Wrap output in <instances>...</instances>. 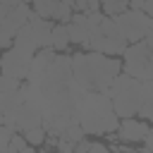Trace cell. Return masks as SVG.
I'll list each match as a JSON object with an SVG mask.
<instances>
[{
  "mask_svg": "<svg viewBox=\"0 0 153 153\" xmlns=\"http://www.w3.org/2000/svg\"><path fill=\"white\" fill-rule=\"evenodd\" d=\"M76 122L81 124L86 136H105L117 129L120 117L115 115L105 91H86L76 105Z\"/></svg>",
  "mask_w": 153,
  "mask_h": 153,
  "instance_id": "7a4b0ae2",
  "label": "cell"
},
{
  "mask_svg": "<svg viewBox=\"0 0 153 153\" xmlns=\"http://www.w3.org/2000/svg\"><path fill=\"white\" fill-rule=\"evenodd\" d=\"M24 139H26L29 146L38 148V146L45 141V129H43V124H41V127H31V129H26V131H24Z\"/></svg>",
  "mask_w": 153,
  "mask_h": 153,
  "instance_id": "ac0fdd59",
  "label": "cell"
},
{
  "mask_svg": "<svg viewBox=\"0 0 153 153\" xmlns=\"http://www.w3.org/2000/svg\"><path fill=\"white\" fill-rule=\"evenodd\" d=\"M67 45H69L67 26H65L62 22H55L53 29H50V48L57 50V53H62V50H67Z\"/></svg>",
  "mask_w": 153,
  "mask_h": 153,
  "instance_id": "9a60e30c",
  "label": "cell"
},
{
  "mask_svg": "<svg viewBox=\"0 0 153 153\" xmlns=\"http://www.w3.org/2000/svg\"><path fill=\"white\" fill-rule=\"evenodd\" d=\"M112 19H115V24H117V29H120V33L124 36L127 43L141 41V38H146V36L153 31V19H151V14H143L141 10L127 7L124 12L115 14Z\"/></svg>",
  "mask_w": 153,
  "mask_h": 153,
  "instance_id": "8992f818",
  "label": "cell"
},
{
  "mask_svg": "<svg viewBox=\"0 0 153 153\" xmlns=\"http://www.w3.org/2000/svg\"><path fill=\"white\" fill-rule=\"evenodd\" d=\"M29 65H31V55L24 53V50H19V48H14V45L5 48L2 55H0V74L12 76L17 81H24L26 79Z\"/></svg>",
  "mask_w": 153,
  "mask_h": 153,
  "instance_id": "52a82bcc",
  "label": "cell"
},
{
  "mask_svg": "<svg viewBox=\"0 0 153 153\" xmlns=\"http://www.w3.org/2000/svg\"><path fill=\"white\" fill-rule=\"evenodd\" d=\"M31 10L38 14V17H43V19H50V14H53V7H55V0H31Z\"/></svg>",
  "mask_w": 153,
  "mask_h": 153,
  "instance_id": "d6986e66",
  "label": "cell"
},
{
  "mask_svg": "<svg viewBox=\"0 0 153 153\" xmlns=\"http://www.w3.org/2000/svg\"><path fill=\"white\" fill-rule=\"evenodd\" d=\"M88 151H93V153H108L110 148H108V143H103V141H88Z\"/></svg>",
  "mask_w": 153,
  "mask_h": 153,
  "instance_id": "7402d4cb",
  "label": "cell"
},
{
  "mask_svg": "<svg viewBox=\"0 0 153 153\" xmlns=\"http://www.w3.org/2000/svg\"><path fill=\"white\" fill-rule=\"evenodd\" d=\"M43 122V110L31 105V103H19L17 110H14V129L17 131H26L31 127H41Z\"/></svg>",
  "mask_w": 153,
  "mask_h": 153,
  "instance_id": "9c48e42d",
  "label": "cell"
},
{
  "mask_svg": "<svg viewBox=\"0 0 153 153\" xmlns=\"http://www.w3.org/2000/svg\"><path fill=\"white\" fill-rule=\"evenodd\" d=\"M84 48L117 57V55H122V50L127 48V41H124V36L120 33L115 19L108 17V14H103V19L91 29V36H88V41H86Z\"/></svg>",
  "mask_w": 153,
  "mask_h": 153,
  "instance_id": "5b68a950",
  "label": "cell"
},
{
  "mask_svg": "<svg viewBox=\"0 0 153 153\" xmlns=\"http://www.w3.org/2000/svg\"><path fill=\"white\" fill-rule=\"evenodd\" d=\"M0 50H5V48H2V45H0Z\"/></svg>",
  "mask_w": 153,
  "mask_h": 153,
  "instance_id": "cb8c5ba5",
  "label": "cell"
},
{
  "mask_svg": "<svg viewBox=\"0 0 153 153\" xmlns=\"http://www.w3.org/2000/svg\"><path fill=\"white\" fill-rule=\"evenodd\" d=\"M67 26V36H69V43H76V45H86L88 36H91V24H88V17L86 12H72L69 22L65 24Z\"/></svg>",
  "mask_w": 153,
  "mask_h": 153,
  "instance_id": "30bf717a",
  "label": "cell"
},
{
  "mask_svg": "<svg viewBox=\"0 0 153 153\" xmlns=\"http://www.w3.org/2000/svg\"><path fill=\"white\" fill-rule=\"evenodd\" d=\"M141 86H143V81L129 76L124 72H120L110 81V86L105 88V93H108V98H110L112 110H115L117 117H131V115H136L139 98H141Z\"/></svg>",
  "mask_w": 153,
  "mask_h": 153,
  "instance_id": "3957f363",
  "label": "cell"
},
{
  "mask_svg": "<svg viewBox=\"0 0 153 153\" xmlns=\"http://www.w3.org/2000/svg\"><path fill=\"white\" fill-rule=\"evenodd\" d=\"M14 131L17 129H12V127H7V124L0 122V153H7V143H10V136Z\"/></svg>",
  "mask_w": 153,
  "mask_h": 153,
  "instance_id": "ffe728a7",
  "label": "cell"
},
{
  "mask_svg": "<svg viewBox=\"0 0 153 153\" xmlns=\"http://www.w3.org/2000/svg\"><path fill=\"white\" fill-rule=\"evenodd\" d=\"M19 84H22V81H17V79H12V76L0 74V91H14V88H19Z\"/></svg>",
  "mask_w": 153,
  "mask_h": 153,
  "instance_id": "44dd1931",
  "label": "cell"
},
{
  "mask_svg": "<svg viewBox=\"0 0 153 153\" xmlns=\"http://www.w3.org/2000/svg\"><path fill=\"white\" fill-rule=\"evenodd\" d=\"M12 45H14V48H19V50H24V53H29V55H33V53L38 50L36 38H33V33H31L29 24H22V26L14 31V36H12Z\"/></svg>",
  "mask_w": 153,
  "mask_h": 153,
  "instance_id": "4fadbf2b",
  "label": "cell"
},
{
  "mask_svg": "<svg viewBox=\"0 0 153 153\" xmlns=\"http://www.w3.org/2000/svg\"><path fill=\"white\" fill-rule=\"evenodd\" d=\"M22 2H31V0H22Z\"/></svg>",
  "mask_w": 153,
  "mask_h": 153,
  "instance_id": "603a6c76",
  "label": "cell"
},
{
  "mask_svg": "<svg viewBox=\"0 0 153 153\" xmlns=\"http://www.w3.org/2000/svg\"><path fill=\"white\" fill-rule=\"evenodd\" d=\"M33 151V146H29L26 143V139H24V134H12L10 136V143H7V153H31Z\"/></svg>",
  "mask_w": 153,
  "mask_h": 153,
  "instance_id": "2e32d148",
  "label": "cell"
},
{
  "mask_svg": "<svg viewBox=\"0 0 153 153\" xmlns=\"http://www.w3.org/2000/svg\"><path fill=\"white\" fill-rule=\"evenodd\" d=\"M29 29H31V33H33V38H36V45L38 48H50V29H53V22L50 19H43V17H38L33 10H31V14H29Z\"/></svg>",
  "mask_w": 153,
  "mask_h": 153,
  "instance_id": "8fae6325",
  "label": "cell"
},
{
  "mask_svg": "<svg viewBox=\"0 0 153 153\" xmlns=\"http://www.w3.org/2000/svg\"><path fill=\"white\" fill-rule=\"evenodd\" d=\"M72 5H67L65 0H55V7H53V14H50V19L53 22H62V24H67L69 22V17H72Z\"/></svg>",
  "mask_w": 153,
  "mask_h": 153,
  "instance_id": "e0dca14e",
  "label": "cell"
},
{
  "mask_svg": "<svg viewBox=\"0 0 153 153\" xmlns=\"http://www.w3.org/2000/svg\"><path fill=\"white\" fill-rule=\"evenodd\" d=\"M151 129V124H148V120H136L134 115L131 117H120V124H117V129H115V139L117 141H122V143H141V139H143V134Z\"/></svg>",
  "mask_w": 153,
  "mask_h": 153,
  "instance_id": "ba28073f",
  "label": "cell"
},
{
  "mask_svg": "<svg viewBox=\"0 0 153 153\" xmlns=\"http://www.w3.org/2000/svg\"><path fill=\"white\" fill-rule=\"evenodd\" d=\"M136 115H139L141 120H151V117H153V81H143Z\"/></svg>",
  "mask_w": 153,
  "mask_h": 153,
  "instance_id": "5bb4252c",
  "label": "cell"
},
{
  "mask_svg": "<svg viewBox=\"0 0 153 153\" xmlns=\"http://www.w3.org/2000/svg\"><path fill=\"white\" fill-rule=\"evenodd\" d=\"M72 79L86 91H105L110 81L122 72V62L115 55H103L96 50L69 55Z\"/></svg>",
  "mask_w": 153,
  "mask_h": 153,
  "instance_id": "6da1fadb",
  "label": "cell"
},
{
  "mask_svg": "<svg viewBox=\"0 0 153 153\" xmlns=\"http://www.w3.org/2000/svg\"><path fill=\"white\" fill-rule=\"evenodd\" d=\"M22 103V96H19V88L14 91H0V122L12 127L14 129V110L17 105Z\"/></svg>",
  "mask_w": 153,
  "mask_h": 153,
  "instance_id": "7c38bea8",
  "label": "cell"
},
{
  "mask_svg": "<svg viewBox=\"0 0 153 153\" xmlns=\"http://www.w3.org/2000/svg\"><path fill=\"white\" fill-rule=\"evenodd\" d=\"M122 72L139 79V81H153V31L134 43H127L122 50Z\"/></svg>",
  "mask_w": 153,
  "mask_h": 153,
  "instance_id": "277c9868",
  "label": "cell"
}]
</instances>
